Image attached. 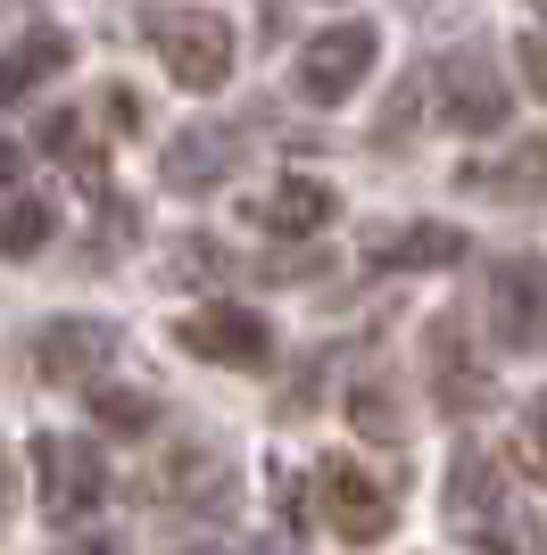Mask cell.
<instances>
[{
  "label": "cell",
  "instance_id": "cell-18",
  "mask_svg": "<svg viewBox=\"0 0 547 555\" xmlns=\"http://www.w3.org/2000/svg\"><path fill=\"white\" fill-rule=\"evenodd\" d=\"M91 423L141 440V431H158V398H150V390H116V382H91Z\"/></svg>",
  "mask_w": 547,
  "mask_h": 555
},
{
  "label": "cell",
  "instance_id": "cell-26",
  "mask_svg": "<svg viewBox=\"0 0 547 555\" xmlns=\"http://www.w3.org/2000/svg\"><path fill=\"white\" fill-rule=\"evenodd\" d=\"M17 175H25V150H17V141H0V191H17Z\"/></svg>",
  "mask_w": 547,
  "mask_h": 555
},
{
  "label": "cell",
  "instance_id": "cell-10",
  "mask_svg": "<svg viewBox=\"0 0 547 555\" xmlns=\"http://www.w3.org/2000/svg\"><path fill=\"white\" fill-rule=\"evenodd\" d=\"M241 150H250V125H182L158 158V183L182 191V199H200V191H216L241 166Z\"/></svg>",
  "mask_w": 547,
  "mask_h": 555
},
{
  "label": "cell",
  "instance_id": "cell-3",
  "mask_svg": "<svg viewBox=\"0 0 547 555\" xmlns=\"http://www.w3.org/2000/svg\"><path fill=\"white\" fill-rule=\"evenodd\" d=\"M481 324H489V340L514 348V357H539L547 348V257L539 249H514L489 266V282H481Z\"/></svg>",
  "mask_w": 547,
  "mask_h": 555
},
{
  "label": "cell",
  "instance_id": "cell-25",
  "mask_svg": "<svg viewBox=\"0 0 547 555\" xmlns=\"http://www.w3.org/2000/svg\"><path fill=\"white\" fill-rule=\"evenodd\" d=\"M523 83L547 100V34H523Z\"/></svg>",
  "mask_w": 547,
  "mask_h": 555
},
{
  "label": "cell",
  "instance_id": "cell-20",
  "mask_svg": "<svg viewBox=\"0 0 547 555\" xmlns=\"http://www.w3.org/2000/svg\"><path fill=\"white\" fill-rule=\"evenodd\" d=\"M166 274H175V282H225L232 274V249H216L207 232H191V241L166 257Z\"/></svg>",
  "mask_w": 547,
  "mask_h": 555
},
{
  "label": "cell",
  "instance_id": "cell-7",
  "mask_svg": "<svg viewBox=\"0 0 547 555\" xmlns=\"http://www.w3.org/2000/svg\"><path fill=\"white\" fill-rule=\"evenodd\" d=\"M175 348L182 357H207V365H225V373H266L274 365V324L257 315V307H191L175 324Z\"/></svg>",
  "mask_w": 547,
  "mask_h": 555
},
{
  "label": "cell",
  "instance_id": "cell-4",
  "mask_svg": "<svg viewBox=\"0 0 547 555\" xmlns=\"http://www.w3.org/2000/svg\"><path fill=\"white\" fill-rule=\"evenodd\" d=\"M34 481H42V514L59 531H75V522H91L100 498H109V456L91 440H75V431H42V440H34Z\"/></svg>",
  "mask_w": 547,
  "mask_h": 555
},
{
  "label": "cell",
  "instance_id": "cell-17",
  "mask_svg": "<svg viewBox=\"0 0 547 555\" xmlns=\"http://www.w3.org/2000/svg\"><path fill=\"white\" fill-rule=\"evenodd\" d=\"M50 241H59V208H50V199H25V191H9V199H0V257H42Z\"/></svg>",
  "mask_w": 547,
  "mask_h": 555
},
{
  "label": "cell",
  "instance_id": "cell-29",
  "mask_svg": "<svg viewBox=\"0 0 547 555\" xmlns=\"http://www.w3.org/2000/svg\"><path fill=\"white\" fill-rule=\"evenodd\" d=\"M182 555H225V547H182Z\"/></svg>",
  "mask_w": 547,
  "mask_h": 555
},
{
  "label": "cell",
  "instance_id": "cell-24",
  "mask_svg": "<svg viewBox=\"0 0 547 555\" xmlns=\"http://www.w3.org/2000/svg\"><path fill=\"white\" fill-rule=\"evenodd\" d=\"M75 141H84V116L50 108V116H42V150H75Z\"/></svg>",
  "mask_w": 547,
  "mask_h": 555
},
{
  "label": "cell",
  "instance_id": "cell-27",
  "mask_svg": "<svg viewBox=\"0 0 547 555\" xmlns=\"http://www.w3.org/2000/svg\"><path fill=\"white\" fill-rule=\"evenodd\" d=\"M67 555H125V547H116V539H75Z\"/></svg>",
  "mask_w": 547,
  "mask_h": 555
},
{
  "label": "cell",
  "instance_id": "cell-9",
  "mask_svg": "<svg viewBox=\"0 0 547 555\" xmlns=\"http://www.w3.org/2000/svg\"><path fill=\"white\" fill-rule=\"evenodd\" d=\"M465 257H473V232L448 216H407V224H382L365 241V266H382V274H440Z\"/></svg>",
  "mask_w": 547,
  "mask_h": 555
},
{
  "label": "cell",
  "instance_id": "cell-13",
  "mask_svg": "<svg viewBox=\"0 0 547 555\" xmlns=\"http://www.w3.org/2000/svg\"><path fill=\"white\" fill-rule=\"evenodd\" d=\"M150 498H166V506H191V514H225L232 506V473L216 448H175V456L150 473Z\"/></svg>",
  "mask_w": 547,
  "mask_h": 555
},
{
  "label": "cell",
  "instance_id": "cell-1",
  "mask_svg": "<svg viewBox=\"0 0 547 555\" xmlns=\"http://www.w3.org/2000/svg\"><path fill=\"white\" fill-rule=\"evenodd\" d=\"M141 34H150V50L166 59V75H175L182 92L207 100V92H225V83H232L241 42H232V25L216 17V9H150Z\"/></svg>",
  "mask_w": 547,
  "mask_h": 555
},
{
  "label": "cell",
  "instance_id": "cell-11",
  "mask_svg": "<svg viewBox=\"0 0 547 555\" xmlns=\"http://www.w3.org/2000/svg\"><path fill=\"white\" fill-rule=\"evenodd\" d=\"M109 365H116V324H100V315H59V324L34 332L42 382H100Z\"/></svg>",
  "mask_w": 547,
  "mask_h": 555
},
{
  "label": "cell",
  "instance_id": "cell-14",
  "mask_svg": "<svg viewBox=\"0 0 547 555\" xmlns=\"http://www.w3.org/2000/svg\"><path fill=\"white\" fill-rule=\"evenodd\" d=\"M498 514H506V473H498V456H489V448H456V464H448V522L481 539Z\"/></svg>",
  "mask_w": 547,
  "mask_h": 555
},
{
  "label": "cell",
  "instance_id": "cell-30",
  "mask_svg": "<svg viewBox=\"0 0 547 555\" xmlns=\"http://www.w3.org/2000/svg\"><path fill=\"white\" fill-rule=\"evenodd\" d=\"M250 555H282V547H250Z\"/></svg>",
  "mask_w": 547,
  "mask_h": 555
},
{
  "label": "cell",
  "instance_id": "cell-16",
  "mask_svg": "<svg viewBox=\"0 0 547 555\" xmlns=\"http://www.w3.org/2000/svg\"><path fill=\"white\" fill-rule=\"evenodd\" d=\"M67 59H75V42H67V34H50V25H34L25 42H9V50H0V108H9V100H25L34 83H50Z\"/></svg>",
  "mask_w": 547,
  "mask_h": 555
},
{
  "label": "cell",
  "instance_id": "cell-2",
  "mask_svg": "<svg viewBox=\"0 0 547 555\" xmlns=\"http://www.w3.org/2000/svg\"><path fill=\"white\" fill-rule=\"evenodd\" d=\"M432 116L448 125V133H473V141H489V133H506V116H514V92H506V75H498V59L489 50H448L432 67Z\"/></svg>",
  "mask_w": 547,
  "mask_h": 555
},
{
  "label": "cell",
  "instance_id": "cell-8",
  "mask_svg": "<svg viewBox=\"0 0 547 555\" xmlns=\"http://www.w3.org/2000/svg\"><path fill=\"white\" fill-rule=\"evenodd\" d=\"M423 373H432L440 415L489 406V373H481V357H473V324H465V315H432V324H423Z\"/></svg>",
  "mask_w": 547,
  "mask_h": 555
},
{
  "label": "cell",
  "instance_id": "cell-15",
  "mask_svg": "<svg viewBox=\"0 0 547 555\" xmlns=\"http://www.w3.org/2000/svg\"><path fill=\"white\" fill-rule=\"evenodd\" d=\"M456 191H481V199H539L547 191V133L523 141V150L498 158V166H456Z\"/></svg>",
  "mask_w": 547,
  "mask_h": 555
},
{
  "label": "cell",
  "instance_id": "cell-12",
  "mask_svg": "<svg viewBox=\"0 0 547 555\" xmlns=\"http://www.w3.org/2000/svg\"><path fill=\"white\" fill-rule=\"evenodd\" d=\"M250 216L274 232V241H316V232L341 216V191L323 183V175H274V191L257 199Z\"/></svg>",
  "mask_w": 547,
  "mask_h": 555
},
{
  "label": "cell",
  "instance_id": "cell-21",
  "mask_svg": "<svg viewBox=\"0 0 547 555\" xmlns=\"http://www.w3.org/2000/svg\"><path fill=\"white\" fill-rule=\"evenodd\" d=\"M100 125H109V133H141V92L133 83H109V92H100Z\"/></svg>",
  "mask_w": 547,
  "mask_h": 555
},
{
  "label": "cell",
  "instance_id": "cell-31",
  "mask_svg": "<svg viewBox=\"0 0 547 555\" xmlns=\"http://www.w3.org/2000/svg\"><path fill=\"white\" fill-rule=\"evenodd\" d=\"M266 9H274V0H266Z\"/></svg>",
  "mask_w": 547,
  "mask_h": 555
},
{
  "label": "cell",
  "instance_id": "cell-5",
  "mask_svg": "<svg viewBox=\"0 0 547 555\" xmlns=\"http://www.w3.org/2000/svg\"><path fill=\"white\" fill-rule=\"evenodd\" d=\"M373 59H382V34H373L365 17H348V25H323V34H307V42H298L291 83H298V100L341 108V100L357 92L365 75H373Z\"/></svg>",
  "mask_w": 547,
  "mask_h": 555
},
{
  "label": "cell",
  "instance_id": "cell-22",
  "mask_svg": "<svg viewBox=\"0 0 547 555\" xmlns=\"http://www.w3.org/2000/svg\"><path fill=\"white\" fill-rule=\"evenodd\" d=\"M415 100H423V83H398V92H390V116H382V141H398V125H415Z\"/></svg>",
  "mask_w": 547,
  "mask_h": 555
},
{
  "label": "cell",
  "instance_id": "cell-19",
  "mask_svg": "<svg viewBox=\"0 0 547 555\" xmlns=\"http://www.w3.org/2000/svg\"><path fill=\"white\" fill-rule=\"evenodd\" d=\"M348 423H357L365 440H382V448H398V440H407V415L390 406V390H382V382H357V390H348Z\"/></svg>",
  "mask_w": 547,
  "mask_h": 555
},
{
  "label": "cell",
  "instance_id": "cell-6",
  "mask_svg": "<svg viewBox=\"0 0 547 555\" xmlns=\"http://www.w3.org/2000/svg\"><path fill=\"white\" fill-rule=\"evenodd\" d=\"M316 514H323V531L341 539V547H382L390 522H398L390 489L373 481L365 464H348V456H323L316 464Z\"/></svg>",
  "mask_w": 547,
  "mask_h": 555
},
{
  "label": "cell",
  "instance_id": "cell-28",
  "mask_svg": "<svg viewBox=\"0 0 547 555\" xmlns=\"http://www.w3.org/2000/svg\"><path fill=\"white\" fill-rule=\"evenodd\" d=\"M0 506H9V448H0Z\"/></svg>",
  "mask_w": 547,
  "mask_h": 555
},
{
  "label": "cell",
  "instance_id": "cell-23",
  "mask_svg": "<svg viewBox=\"0 0 547 555\" xmlns=\"http://www.w3.org/2000/svg\"><path fill=\"white\" fill-rule=\"evenodd\" d=\"M523 456H531V473L547 481V398L531 406V423H523Z\"/></svg>",
  "mask_w": 547,
  "mask_h": 555
}]
</instances>
